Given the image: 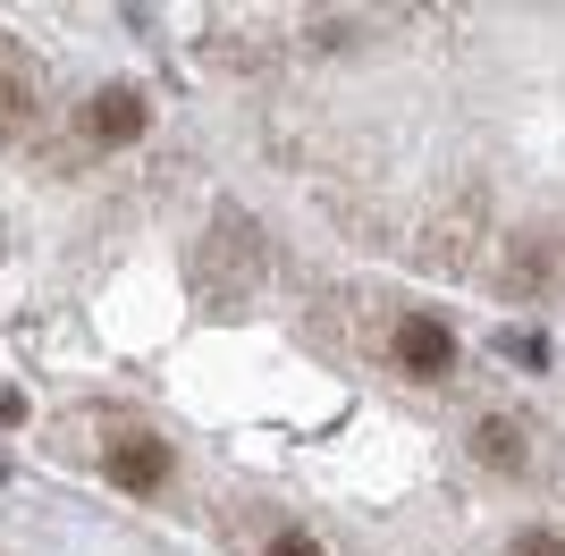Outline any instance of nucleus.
Masks as SVG:
<instances>
[{"instance_id": "obj_1", "label": "nucleus", "mask_w": 565, "mask_h": 556, "mask_svg": "<svg viewBox=\"0 0 565 556\" xmlns=\"http://www.w3.org/2000/svg\"><path fill=\"white\" fill-rule=\"evenodd\" d=\"M472 245H481V211L472 203H448L439 220H423V236H414V254H423L430 270H472Z\"/></svg>"}, {"instance_id": "obj_2", "label": "nucleus", "mask_w": 565, "mask_h": 556, "mask_svg": "<svg viewBox=\"0 0 565 556\" xmlns=\"http://www.w3.org/2000/svg\"><path fill=\"white\" fill-rule=\"evenodd\" d=\"M34 110H43V68H34V51L25 43H0V127H34Z\"/></svg>"}, {"instance_id": "obj_3", "label": "nucleus", "mask_w": 565, "mask_h": 556, "mask_svg": "<svg viewBox=\"0 0 565 556\" xmlns=\"http://www.w3.org/2000/svg\"><path fill=\"white\" fill-rule=\"evenodd\" d=\"M397 363H405V371H423V379H448V371H456L448 321H405V329H397Z\"/></svg>"}, {"instance_id": "obj_4", "label": "nucleus", "mask_w": 565, "mask_h": 556, "mask_svg": "<svg viewBox=\"0 0 565 556\" xmlns=\"http://www.w3.org/2000/svg\"><path fill=\"white\" fill-rule=\"evenodd\" d=\"M85 127H94V143H136L143 136V93L136 85H102L94 110H85Z\"/></svg>"}, {"instance_id": "obj_5", "label": "nucleus", "mask_w": 565, "mask_h": 556, "mask_svg": "<svg viewBox=\"0 0 565 556\" xmlns=\"http://www.w3.org/2000/svg\"><path fill=\"white\" fill-rule=\"evenodd\" d=\"M110 481L136 489V498H152V489L169 481V447L161 439H110Z\"/></svg>"}, {"instance_id": "obj_6", "label": "nucleus", "mask_w": 565, "mask_h": 556, "mask_svg": "<svg viewBox=\"0 0 565 556\" xmlns=\"http://www.w3.org/2000/svg\"><path fill=\"white\" fill-rule=\"evenodd\" d=\"M472 456L490 463V472H523V463H532V439H523V421L481 414V421H472Z\"/></svg>"}, {"instance_id": "obj_7", "label": "nucleus", "mask_w": 565, "mask_h": 556, "mask_svg": "<svg viewBox=\"0 0 565 556\" xmlns=\"http://www.w3.org/2000/svg\"><path fill=\"white\" fill-rule=\"evenodd\" d=\"M262 556H321V539H312V532H279Z\"/></svg>"}, {"instance_id": "obj_8", "label": "nucleus", "mask_w": 565, "mask_h": 556, "mask_svg": "<svg viewBox=\"0 0 565 556\" xmlns=\"http://www.w3.org/2000/svg\"><path fill=\"white\" fill-rule=\"evenodd\" d=\"M515 556H565V539H557V532H523Z\"/></svg>"}, {"instance_id": "obj_9", "label": "nucleus", "mask_w": 565, "mask_h": 556, "mask_svg": "<svg viewBox=\"0 0 565 556\" xmlns=\"http://www.w3.org/2000/svg\"><path fill=\"white\" fill-rule=\"evenodd\" d=\"M9 421H25V396L18 388H0V430H9Z\"/></svg>"}]
</instances>
